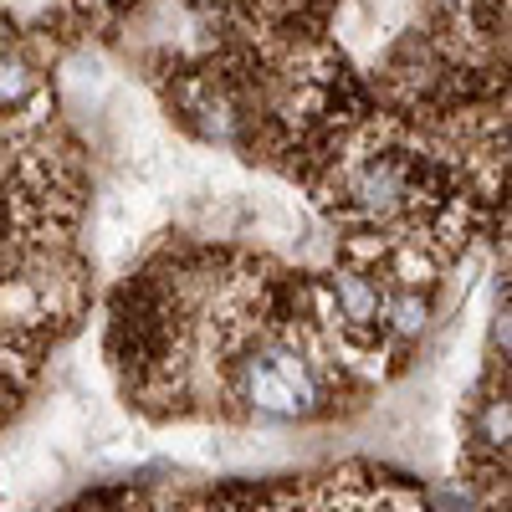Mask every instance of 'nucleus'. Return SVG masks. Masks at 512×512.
I'll return each mask as SVG.
<instances>
[{"mask_svg":"<svg viewBox=\"0 0 512 512\" xmlns=\"http://www.w3.org/2000/svg\"><path fill=\"white\" fill-rule=\"evenodd\" d=\"M67 88L72 93H82V98H103V88H108V72H103V62H72V72H67Z\"/></svg>","mask_w":512,"mask_h":512,"instance_id":"39448f33","label":"nucleus"},{"mask_svg":"<svg viewBox=\"0 0 512 512\" xmlns=\"http://www.w3.org/2000/svg\"><path fill=\"white\" fill-rule=\"evenodd\" d=\"M47 436L57 446H82V436H88V420H82V410L72 400H52L47 410Z\"/></svg>","mask_w":512,"mask_h":512,"instance_id":"20e7f679","label":"nucleus"},{"mask_svg":"<svg viewBox=\"0 0 512 512\" xmlns=\"http://www.w3.org/2000/svg\"><path fill=\"white\" fill-rule=\"evenodd\" d=\"M52 477H57V461H52L47 446H36V441L0 456V487H11V492H31V487L52 482Z\"/></svg>","mask_w":512,"mask_h":512,"instance_id":"f03ea898","label":"nucleus"},{"mask_svg":"<svg viewBox=\"0 0 512 512\" xmlns=\"http://www.w3.org/2000/svg\"><path fill=\"white\" fill-rule=\"evenodd\" d=\"M149 456V446L144 441H113V446H103L98 451V461L103 466H128V461H144Z\"/></svg>","mask_w":512,"mask_h":512,"instance_id":"423d86ee","label":"nucleus"},{"mask_svg":"<svg viewBox=\"0 0 512 512\" xmlns=\"http://www.w3.org/2000/svg\"><path fill=\"white\" fill-rule=\"evenodd\" d=\"M251 221H256V231L262 236H292L297 231V210L282 200V195H272V190H262V195H251Z\"/></svg>","mask_w":512,"mask_h":512,"instance_id":"7ed1b4c3","label":"nucleus"},{"mask_svg":"<svg viewBox=\"0 0 512 512\" xmlns=\"http://www.w3.org/2000/svg\"><path fill=\"white\" fill-rule=\"evenodd\" d=\"M246 395L262 405V410L297 415V410H308L313 384H308L303 364H297L292 354H256L246 364Z\"/></svg>","mask_w":512,"mask_h":512,"instance_id":"f257e3e1","label":"nucleus"}]
</instances>
